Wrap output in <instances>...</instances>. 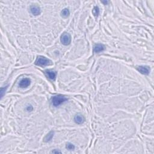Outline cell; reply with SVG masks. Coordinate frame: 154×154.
<instances>
[{
	"instance_id": "cell-1",
	"label": "cell",
	"mask_w": 154,
	"mask_h": 154,
	"mask_svg": "<svg viewBox=\"0 0 154 154\" xmlns=\"http://www.w3.org/2000/svg\"><path fill=\"white\" fill-rule=\"evenodd\" d=\"M35 64L39 66H46L52 64V62L45 57L39 56L35 62Z\"/></svg>"
},
{
	"instance_id": "cell-2",
	"label": "cell",
	"mask_w": 154,
	"mask_h": 154,
	"mask_svg": "<svg viewBox=\"0 0 154 154\" xmlns=\"http://www.w3.org/2000/svg\"><path fill=\"white\" fill-rule=\"evenodd\" d=\"M67 100L65 96L62 95L55 96L52 98V104L54 107H58Z\"/></svg>"
},
{
	"instance_id": "cell-3",
	"label": "cell",
	"mask_w": 154,
	"mask_h": 154,
	"mask_svg": "<svg viewBox=\"0 0 154 154\" xmlns=\"http://www.w3.org/2000/svg\"><path fill=\"white\" fill-rule=\"evenodd\" d=\"M61 42L64 45H68L70 44L71 41V35L67 33H64L61 36Z\"/></svg>"
},
{
	"instance_id": "cell-4",
	"label": "cell",
	"mask_w": 154,
	"mask_h": 154,
	"mask_svg": "<svg viewBox=\"0 0 154 154\" xmlns=\"http://www.w3.org/2000/svg\"><path fill=\"white\" fill-rule=\"evenodd\" d=\"M45 74L49 79H52V80H54L56 78V72L52 70H46L45 71Z\"/></svg>"
},
{
	"instance_id": "cell-5",
	"label": "cell",
	"mask_w": 154,
	"mask_h": 154,
	"mask_svg": "<svg viewBox=\"0 0 154 154\" xmlns=\"http://www.w3.org/2000/svg\"><path fill=\"white\" fill-rule=\"evenodd\" d=\"M30 79H28V78H24L20 81L19 86L21 88H25V87H27L28 86H29L30 85Z\"/></svg>"
},
{
	"instance_id": "cell-6",
	"label": "cell",
	"mask_w": 154,
	"mask_h": 154,
	"mask_svg": "<svg viewBox=\"0 0 154 154\" xmlns=\"http://www.w3.org/2000/svg\"><path fill=\"white\" fill-rule=\"evenodd\" d=\"M74 121H75V122L77 123L81 124L85 121V118L82 114H77V115L75 116V117H74Z\"/></svg>"
},
{
	"instance_id": "cell-7",
	"label": "cell",
	"mask_w": 154,
	"mask_h": 154,
	"mask_svg": "<svg viewBox=\"0 0 154 154\" xmlns=\"http://www.w3.org/2000/svg\"><path fill=\"white\" fill-rule=\"evenodd\" d=\"M30 11L33 15L37 16L40 13V9L37 6H32L30 7Z\"/></svg>"
},
{
	"instance_id": "cell-8",
	"label": "cell",
	"mask_w": 154,
	"mask_h": 154,
	"mask_svg": "<svg viewBox=\"0 0 154 154\" xmlns=\"http://www.w3.org/2000/svg\"><path fill=\"white\" fill-rule=\"evenodd\" d=\"M138 71L140 72L141 74H144V75H148L149 73V69L145 66H139V67H138Z\"/></svg>"
},
{
	"instance_id": "cell-9",
	"label": "cell",
	"mask_w": 154,
	"mask_h": 154,
	"mask_svg": "<svg viewBox=\"0 0 154 154\" xmlns=\"http://www.w3.org/2000/svg\"><path fill=\"white\" fill-rule=\"evenodd\" d=\"M105 49L104 46L102 44H97L94 46V51L96 53L101 52V51H104Z\"/></svg>"
},
{
	"instance_id": "cell-10",
	"label": "cell",
	"mask_w": 154,
	"mask_h": 154,
	"mask_svg": "<svg viewBox=\"0 0 154 154\" xmlns=\"http://www.w3.org/2000/svg\"><path fill=\"white\" fill-rule=\"evenodd\" d=\"M54 131H51L49 132L46 136H45V137L44 138V141L45 142H48V141H51V139H52L54 136Z\"/></svg>"
},
{
	"instance_id": "cell-11",
	"label": "cell",
	"mask_w": 154,
	"mask_h": 154,
	"mask_svg": "<svg viewBox=\"0 0 154 154\" xmlns=\"http://www.w3.org/2000/svg\"><path fill=\"white\" fill-rule=\"evenodd\" d=\"M61 15H62V17H67L70 15L69 10V9H63V10L62 11V12H61Z\"/></svg>"
},
{
	"instance_id": "cell-12",
	"label": "cell",
	"mask_w": 154,
	"mask_h": 154,
	"mask_svg": "<svg viewBox=\"0 0 154 154\" xmlns=\"http://www.w3.org/2000/svg\"><path fill=\"white\" fill-rule=\"evenodd\" d=\"M93 14L95 17H98L99 15V9L98 7H94L92 11Z\"/></svg>"
},
{
	"instance_id": "cell-13",
	"label": "cell",
	"mask_w": 154,
	"mask_h": 154,
	"mask_svg": "<svg viewBox=\"0 0 154 154\" xmlns=\"http://www.w3.org/2000/svg\"><path fill=\"white\" fill-rule=\"evenodd\" d=\"M66 148L69 150H74L75 149V146L74 144H71V143H67L66 145Z\"/></svg>"
},
{
	"instance_id": "cell-14",
	"label": "cell",
	"mask_w": 154,
	"mask_h": 154,
	"mask_svg": "<svg viewBox=\"0 0 154 154\" xmlns=\"http://www.w3.org/2000/svg\"><path fill=\"white\" fill-rule=\"evenodd\" d=\"M52 153H61V152L59 151H53L52 152Z\"/></svg>"
},
{
	"instance_id": "cell-15",
	"label": "cell",
	"mask_w": 154,
	"mask_h": 154,
	"mask_svg": "<svg viewBox=\"0 0 154 154\" xmlns=\"http://www.w3.org/2000/svg\"><path fill=\"white\" fill-rule=\"evenodd\" d=\"M102 3L105 4H107V3H108V1H102Z\"/></svg>"
}]
</instances>
